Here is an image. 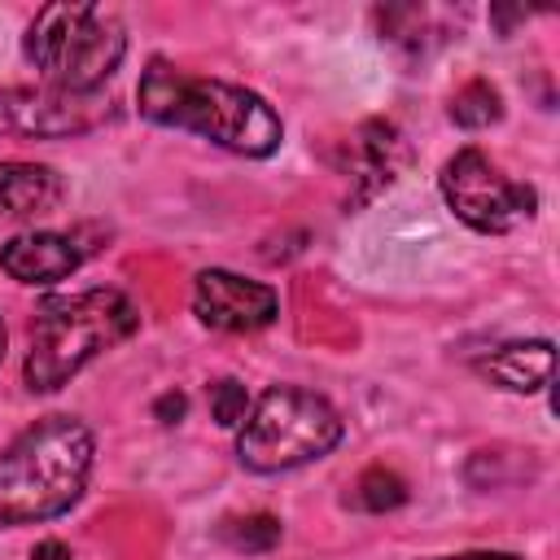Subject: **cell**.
Returning <instances> with one entry per match:
<instances>
[{
  "mask_svg": "<svg viewBox=\"0 0 560 560\" xmlns=\"http://www.w3.org/2000/svg\"><path fill=\"white\" fill-rule=\"evenodd\" d=\"M433 560H521L512 551H459V556H433Z\"/></svg>",
  "mask_w": 560,
  "mask_h": 560,
  "instance_id": "18",
  "label": "cell"
},
{
  "mask_svg": "<svg viewBox=\"0 0 560 560\" xmlns=\"http://www.w3.org/2000/svg\"><path fill=\"white\" fill-rule=\"evenodd\" d=\"M109 96L101 92H66L52 83L39 88H0V140H61L83 136L109 118Z\"/></svg>",
  "mask_w": 560,
  "mask_h": 560,
  "instance_id": "7",
  "label": "cell"
},
{
  "mask_svg": "<svg viewBox=\"0 0 560 560\" xmlns=\"http://www.w3.org/2000/svg\"><path fill=\"white\" fill-rule=\"evenodd\" d=\"M551 363H556L551 341L538 337V341H508L490 350L486 359H477V372L508 394H538L551 381Z\"/></svg>",
  "mask_w": 560,
  "mask_h": 560,
  "instance_id": "11",
  "label": "cell"
},
{
  "mask_svg": "<svg viewBox=\"0 0 560 560\" xmlns=\"http://www.w3.org/2000/svg\"><path fill=\"white\" fill-rule=\"evenodd\" d=\"M136 324H140V315H136L131 298L118 289H79V293L44 298L35 311V324H31L26 385L35 394L61 389L96 354L127 341L136 332Z\"/></svg>",
  "mask_w": 560,
  "mask_h": 560,
  "instance_id": "3",
  "label": "cell"
},
{
  "mask_svg": "<svg viewBox=\"0 0 560 560\" xmlns=\"http://www.w3.org/2000/svg\"><path fill=\"white\" fill-rule=\"evenodd\" d=\"M22 52L52 88L96 92L127 57V26L105 4L61 0L31 18Z\"/></svg>",
  "mask_w": 560,
  "mask_h": 560,
  "instance_id": "4",
  "label": "cell"
},
{
  "mask_svg": "<svg viewBox=\"0 0 560 560\" xmlns=\"http://www.w3.org/2000/svg\"><path fill=\"white\" fill-rule=\"evenodd\" d=\"M280 298L262 280H245L236 271L210 267L192 280V315L214 332H258L276 319Z\"/></svg>",
  "mask_w": 560,
  "mask_h": 560,
  "instance_id": "8",
  "label": "cell"
},
{
  "mask_svg": "<svg viewBox=\"0 0 560 560\" xmlns=\"http://www.w3.org/2000/svg\"><path fill=\"white\" fill-rule=\"evenodd\" d=\"M66 184L52 166L39 162H0V214L4 219H44L61 206Z\"/></svg>",
  "mask_w": 560,
  "mask_h": 560,
  "instance_id": "10",
  "label": "cell"
},
{
  "mask_svg": "<svg viewBox=\"0 0 560 560\" xmlns=\"http://www.w3.org/2000/svg\"><path fill=\"white\" fill-rule=\"evenodd\" d=\"M219 538H223L232 551H271V547L280 542V521L267 516V512L236 516V521H223V525H219Z\"/></svg>",
  "mask_w": 560,
  "mask_h": 560,
  "instance_id": "14",
  "label": "cell"
},
{
  "mask_svg": "<svg viewBox=\"0 0 560 560\" xmlns=\"http://www.w3.org/2000/svg\"><path fill=\"white\" fill-rule=\"evenodd\" d=\"M210 416H214L223 429H241L245 416H249V389H245L241 381H232V376L214 381V385H210Z\"/></svg>",
  "mask_w": 560,
  "mask_h": 560,
  "instance_id": "15",
  "label": "cell"
},
{
  "mask_svg": "<svg viewBox=\"0 0 560 560\" xmlns=\"http://www.w3.org/2000/svg\"><path fill=\"white\" fill-rule=\"evenodd\" d=\"M79 262H83L79 245L61 232H22L0 249V267L18 284H57L74 276Z\"/></svg>",
  "mask_w": 560,
  "mask_h": 560,
  "instance_id": "9",
  "label": "cell"
},
{
  "mask_svg": "<svg viewBox=\"0 0 560 560\" xmlns=\"http://www.w3.org/2000/svg\"><path fill=\"white\" fill-rule=\"evenodd\" d=\"M442 197L459 223H468L472 232H486V236L512 232V228L529 223L538 210V192L529 184L503 175V166L490 162L481 149H459L442 166Z\"/></svg>",
  "mask_w": 560,
  "mask_h": 560,
  "instance_id": "6",
  "label": "cell"
},
{
  "mask_svg": "<svg viewBox=\"0 0 560 560\" xmlns=\"http://www.w3.org/2000/svg\"><path fill=\"white\" fill-rule=\"evenodd\" d=\"M31 560H74V556H70V547H66V542H57V538H44V542H35Z\"/></svg>",
  "mask_w": 560,
  "mask_h": 560,
  "instance_id": "17",
  "label": "cell"
},
{
  "mask_svg": "<svg viewBox=\"0 0 560 560\" xmlns=\"http://www.w3.org/2000/svg\"><path fill=\"white\" fill-rule=\"evenodd\" d=\"M0 359H4V324H0Z\"/></svg>",
  "mask_w": 560,
  "mask_h": 560,
  "instance_id": "19",
  "label": "cell"
},
{
  "mask_svg": "<svg viewBox=\"0 0 560 560\" xmlns=\"http://www.w3.org/2000/svg\"><path fill=\"white\" fill-rule=\"evenodd\" d=\"M92 429L74 416H44L0 451V529L70 512L92 472Z\"/></svg>",
  "mask_w": 560,
  "mask_h": 560,
  "instance_id": "2",
  "label": "cell"
},
{
  "mask_svg": "<svg viewBox=\"0 0 560 560\" xmlns=\"http://www.w3.org/2000/svg\"><path fill=\"white\" fill-rule=\"evenodd\" d=\"M136 101L149 122L192 131L219 149L241 153V158H271L284 140L280 114L258 92L223 83V79H197L162 57H153L144 66Z\"/></svg>",
  "mask_w": 560,
  "mask_h": 560,
  "instance_id": "1",
  "label": "cell"
},
{
  "mask_svg": "<svg viewBox=\"0 0 560 560\" xmlns=\"http://www.w3.org/2000/svg\"><path fill=\"white\" fill-rule=\"evenodd\" d=\"M184 407H188V398L171 389V394H162V398H158V407H153V416H158L162 424H175V420L184 416Z\"/></svg>",
  "mask_w": 560,
  "mask_h": 560,
  "instance_id": "16",
  "label": "cell"
},
{
  "mask_svg": "<svg viewBox=\"0 0 560 560\" xmlns=\"http://www.w3.org/2000/svg\"><path fill=\"white\" fill-rule=\"evenodd\" d=\"M451 118H455L459 127H468V131H481V127L499 122V118H503V96H499V88L486 83V79L464 83V88L451 96Z\"/></svg>",
  "mask_w": 560,
  "mask_h": 560,
  "instance_id": "12",
  "label": "cell"
},
{
  "mask_svg": "<svg viewBox=\"0 0 560 560\" xmlns=\"http://www.w3.org/2000/svg\"><path fill=\"white\" fill-rule=\"evenodd\" d=\"M350 503L359 512H394L407 503V481L394 472V468H368L359 472V481L350 486Z\"/></svg>",
  "mask_w": 560,
  "mask_h": 560,
  "instance_id": "13",
  "label": "cell"
},
{
  "mask_svg": "<svg viewBox=\"0 0 560 560\" xmlns=\"http://www.w3.org/2000/svg\"><path fill=\"white\" fill-rule=\"evenodd\" d=\"M341 433L346 424L324 394L302 385H271L236 433V459L249 472H289L324 459Z\"/></svg>",
  "mask_w": 560,
  "mask_h": 560,
  "instance_id": "5",
  "label": "cell"
}]
</instances>
